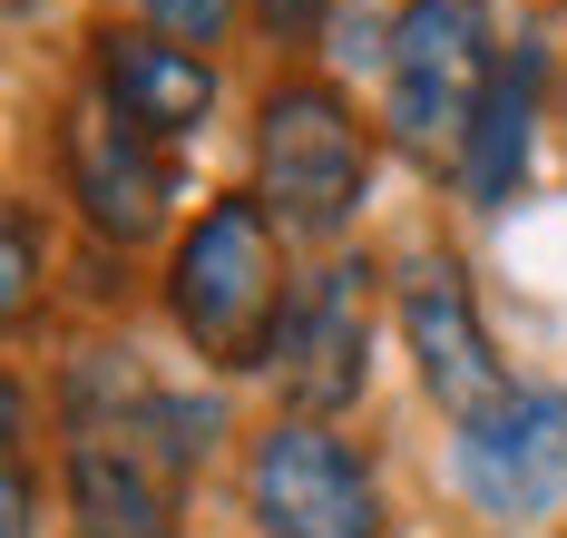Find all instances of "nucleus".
I'll use <instances>...</instances> for the list:
<instances>
[{
	"label": "nucleus",
	"mask_w": 567,
	"mask_h": 538,
	"mask_svg": "<svg viewBox=\"0 0 567 538\" xmlns=\"http://www.w3.org/2000/svg\"><path fill=\"white\" fill-rule=\"evenodd\" d=\"M167 313L216 372H265L275 343H284V313H293L275 206L216 196V206L196 216V236L167 255Z\"/></svg>",
	"instance_id": "1"
},
{
	"label": "nucleus",
	"mask_w": 567,
	"mask_h": 538,
	"mask_svg": "<svg viewBox=\"0 0 567 538\" xmlns=\"http://www.w3.org/2000/svg\"><path fill=\"white\" fill-rule=\"evenodd\" d=\"M255 177L293 236H342L362 177H372V127L352 118V99L323 79H284L255 108Z\"/></svg>",
	"instance_id": "2"
},
{
	"label": "nucleus",
	"mask_w": 567,
	"mask_h": 538,
	"mask_svg": "<svg viewBox=\"0 0 567 538\" xmlns=\"http://www.w3.org/2000/svg\"><path fill=\"white\" fill-rule=\"evenodd\" d=\"M382 60H392V137L411 157H460L489 79H499L489 0H401Z\"/></svg>",
	"instance_id": "3"
},
{
	"label": "nucleus",
	"mask_w": 567,
	"mask_h": 538,
	"mask_svg": "<svg viewBox=\"0 0 567 538\" xmlns=\"http://www.w3.org/2000/svg\"><path fill=\"white\" fill-rule=\"evenodd\" d=\"M245 499H255L265 538H382L372 461L333 441L323 421H265L245 451Z\"/></svg>",
	"instance_id": "4"
},
{
	"label": "nucleus",
	"mask_w": 567,
	"mask_h": 538,
	"mask_svg": "<svg viewBox=\"0 0 567 538\" xmlns=\"http://www.w3.org/2000/svg\"><path fill=\"white\" fill-rule=\"evenodd\" d=\"M265 372L293 421H333L362 402V382H372V265L362 255L293 284V313H284V343Z\"/></svg>",
	"instance_id": "5"
},
{
	"label": "nucleus",
	"mask_w": 567,
	"mask_h": 538,
	"mask_svg": "<svg viewBox=\"0 0 567 538\" xmlns=\"http://www.w3.org/2000/svg\"><path fill=\"white\" fill-rule=\"evenodd\" d=\"M401 333H411V362H421L431 402H441L460 431L518 402L509 362L489 353V323H480V303H470L451 255H421V265H411V284H401Z\"/></svg>",
	"instance_id": "6"
},
{
	"label": "nucleus",
	"mask_w": 567,
	"mask_h": 538,
	"mask_svg": "<svg viewBox=\"0 0 567 538\" xmlns=\"http://www.w3.org/2000/svg\"><path fill=\"white\" fill-rule=\"evenodd\" d=\"M59 167H69V196H79V216H89V236L109 245H137L167 226V157H157V137L147 127H127L109 99H79L69 118H59Z\"/></svg>",
	"instance_id": "7"
},
{
	"label": "nucleus",
	"mask_w": 567,
	"mask_h": 538,
	"mask_svg": "<svg viewBox=\"0 0 567 538\" xmlns=\"http://www.w3.org/2000/svg\"><path fill=\"white\" fill-rule=\"evenodd\" d=\"M451 470L489 519H548L567 499V392H518L509 412L470 421Z\"/></svg>",
	"instance_id": "8"
},
{
	"label": "nucleus",
	"mask_w": 567,
	"mask_h": 538,
	"mask_svg": "<svg viewBox=\"0 0 567 538\" xmlns=\"http://www.w3.org/2000/svg\"><path fill=\"white\" fill-rule=\"evenodd\" d=\"M99 50V99H109L127 127H147L157 147L167 137H196V127L216 118V60L206 50H176L167 30H99L89 40Z\"/></svg>",
	"instance_id": "9"
},
{
	"label": "nucleus",
	"mask_w": 567,
	"mask_h": 538,
	"mask_svg": "<svg viewBox=\"0 0 567 538\" xmlns=\"http://www.w3.org/2000/svg\"><path fill=\"white\" fill-rule=\"evenodd\" d=\"M538 40H518L509 69L489 79V99H480V118H470V147H460V186H470V206H509V186L528 177V127H538Z\"/></svg>",
	"instance_id": "10"
},
{
	"label": "nucleus",
	"mask_w": 567,
	"mask_h": 538,
	"mask_svg": "<svg viewBox=\"0 0 567 538\" xmlns=\"http://www.w3.org/2000/svg\"><path fill=\"white\" fill-rule=\"evenodd\" d=\"M69 519H79V538H176L147 461L109 451V441H79L69 451Z\"/></svg>",
	"instance_id": "11"
},
{
	"label": "nucleus",
	"mask_w": 567,
	"mask_h": 538,
	"mask_svg": "<svg viewBox=\"0 0 567 538\" xmlns=\"http://www.w3.org/2000/svg\"><path fill=\"white\" fill-rule=\"evenodd\" d=\"M137 431L157 441V461H167V470H196V461L216 451V431H226V412H216V402H196V392H157Z\"/></svg>",
	"instance_id": "12"
},
{
	"label": "nucleus",
	"mask_w": 567,
	"mask_h": 538,
	"mask_svg": "<svg viewBox=\"0 0 567 538\" xmlns=\"http://www.w3.org/2000/svg\"><path fill=\"white\" fill-rule=\"evenodd\" d=\"M30 294H40V226H30V206H10L0 216V313L20 323Z\"/></svg>",
	"instance_id": "13"
},
{
	"label": "nucleus",
	"mask_w": 567,
	"mask_h": 538,
	"mask_svg": "<svg viewBox=\"0 0 567 538\" xmlns=\"http://www.w3.org/2000/svg\"><path fill=\"white\" fill-rule=\"evenodd\" d=\"M147 20L167 30L176 50H216L235 30V0H147Z\"/></svg>",
	"instance_id": "14"
},
{
	"label": "nucleus",
	"mask_w": 567,
	"mask_h": 538,
	"mask_svg": "<svg viewBox=\"0 0 567 538\" xmlns=\"http://www.w3.org/2000/svg\"><path fill=\"white\" fill-rule=\"evenodd\" d=\"M0 538H40V489H30L20 461L0 470Z\"/></svg>",
	"instance_id": "15"
},
{
	"label": "nucleus",
	"mask_w": 567,
	"mask_h": 538,
	"mask_svg": "<svg viewBox=\"0 0 567 538\" xmlns=\"http://www.w3.org/2000/svg\"><path fill=\"white\" fill-rule=\"evenodd\" d=\"M255 20H265L275 40H313V30L333 20V0H255Z\"/></svg>",
	"instance_id": "16"
},
{
	"label": "nucleus",
	"mask_w": 567,
	"mask_h": 538,
	"mask_svg": "<svg viewBox=\"0 0 567 538\" xmlns=\"http://www.w3.org/2000/svg\"><path fill=\"white\" fill-rule=\"evenodd\" d=\"M30 10H40V0H10V20H30Z\"/></svg>",
	"instance_id": "17"
}]
</instances>
